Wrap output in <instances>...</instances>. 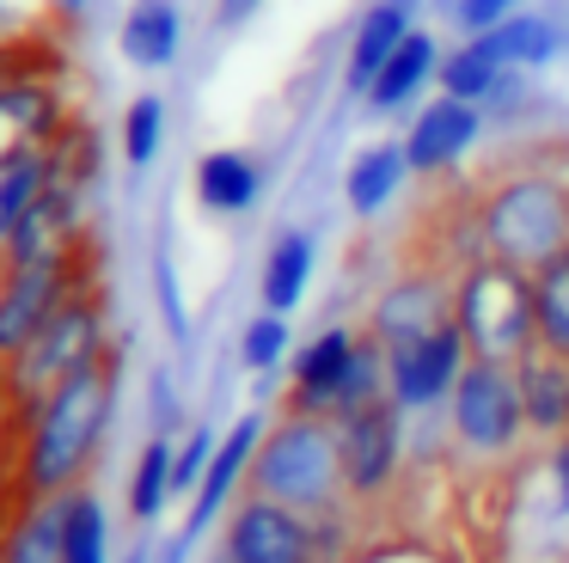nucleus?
<instances>
[{"mask_svg":"<svg viewBox=\"0 0 569 563\" xmlns=\"http://www.w3.org/2000/svg\"><path fill=\"white\" fill-rule=\"evenodd\" d=\"M117 392H123V349L111 343L99 362L68 374L38 411H26V428H19V490L31 502L68 496L87 477V465L99 460L104 435L117 423Z\"/></svg>","mask_w":569,"mask_h":563,"instance_id":"f257e3e1","label":"nucleus"},{"mask_svg":"<svg viewBox=\"0 0 569 563\" xmlns=\"http://www.w3.org/2000/svg\"><path fill=\"white\" fill-rule=\"evenodd\" d=\"M471 220L483 257L539 269L545 257L569 251V178L551 166H515L478 190Z\"/></svg>","mask_w":569,"mask_h":563,"instance_id":"f03ea898","label":"nucleus"},{"mask_svg":"<svg viewBox=\"0 0 569 563\" xmlns=\"http://www.w3.org/2000/svg\"><path fill=\"white\" fill-rule=\"evenodd\" d=\"M246 490H251V496L282 502V508H300V514L343 508L349 490H343L337 423H331V416H300V411L270 416L263 447H258V460H251V484Z\"/></svg>","mask_w":569,"mask_h":563,"instance_id":"7ed1b4c3","label":"nucleus"},{"mask_svg":"<svg viewBox=\"0 0 569 563\" xmlns=\"http://www.w3.org/2000/svg\"><path fill=\"white\" fill-rule=\"evenodd\" d=\"M104 349H111L104 294H99V288H80L74 300H68L62 313H56L50 325H43L38 337H31L26 349L13 355V362L0 367V398L13 404L19 416L38 411V404L50 398V392L62 386L68 374H80L87 362H99Z\"/></svg>","mask_w":569,"mask_h":563,"instance_id":"20e7f679","label":"nucleus"},{"mask_svg":"<svg viewBox=\"0 0 569 563\" xmlns=\"http://www.w3.org/2000/svg\"><path fill=\"white\" fill-rule=\"evenodd\" d=\"M453 318L466 330L471 355L483 362H520L539 343V313H532V269L478 257L453 276Z\"/></svg>","mask_w":569,"mask_h":563,"instance_id":"39448f33","label":"nucleus"},{"mask_svg":"<svg viewBox=\"0 0 569 563\" xmlns=\"http://www.w3.org/2000/svg\"><path fill=\"white\" fill-rule=\"evenodd\" d=\"M447 428H453V453H466V460L496 465V472L515 465L532 447L515 362H483V355H471L453 398H447Z\"/></svg>","mask_w":569,"mask_h":563,"instance_id":"423d86ee","label":"nucleus"},{"mask_svg":"<svg viewBox=\"0 0 569 563\" xmlns=\"http://www.w3.org/2000/svg\"><path fill=\"white\" fill-rule=\"evenodd\" d=\"M337 453H343V490L356 508H373L398 490L410 465V416L392 398H373L361 411L337 416Z\"/></svg>","mask_w":569,"mask_h":563,"instance_id":"0eeeda50","label":"nucleus"},{"mask_svg":"<svg viewBox=\"0 0 569 563\" xmlns=\"http://www.w3.org/2000/svg\"><path fill=\"white\" fill-rule=\"evenodd\" d=\"M74 294H80V245L50 251L38 264L0 269V367L13 362Z\"/></svg>","mask_w":569,"mask_h":563,"instance_id":"6e6552de","label":"nucleus"},{"mask_svg":"<svg viewBox=\"0 0 569 563\" xmlns=\"http://www.w3.org/2000/svg\"><path fill=\"white\" fill-rule=\"evenodd\" d=\"M466 362H471V343L459 330V318H447L429 337L386 349V392H392V404L405 416H435V411H447Z\"/></svg>","mask_w":569,"mask_h":563,"instance_id":"1a4fd4ad","label":"nucleus"},{"mask_svg":"<svg viewBox=\"0 0 569 563\" xmlns=\"http://www.w3.org/2000/svg\"><path fill=\"white\" fill-rule=\"evenodd\" d=\"M361 337L368 325H325L288 355V392H282V411H300V416H343L349 404V379H356V355H361Z\"/></svg>","mask_w":569,"mask_h":563,"instance_id":"9d476101","label":"nucleus"},{"mask_svg":"<svg viewBox=\"0 0 569 563\" xmlns=\"http://www.w3.org/2000/svg\"><path fill=\"white\" fill-rule=\"evenodd\" d=\"M221 557L227 563H325V551H319V533H312V514L246 490L221 521Z\"/></svg>","mask_w":569,"mask_h":563,"instance_id":"9b49d317","label":"nucleus"},{"mask_svg":"<svg viewBox=\"0 0 569 563\" xmlns=\"http://www.w3.org/2000/svg\"><path fill=\"white\" fill-rule=\"evenodd\" d=\"M447 318H453V269H447V264L398 269V276L373 294V306H368V330L386 343V349L429 337L435 325H447Z\"/></svg>","mask_w":569,"mask_h":563,"instance_id":"f8f14e48","label":"nucleus"},{"mask_svg":"<svg viewBox=\"0 0 569 563\" xmlns=\"http://www.w3.org/2000/svg\"><path fill=\"white\" fill-rule=\"evenodd\" d=\"M263 428H270V416H263V411H239L233 423L221 428V447H214V460H209V472H202L197 496L184 502V526H178L190 545H197L214 521H227V508L246 496L251 460H258V447H263Z\"/></svg>","mask_w":569,"mask_h":563,"instance_id":"ddd939ff","label":"nucleus"},{"mask_svg":"<svg viewBox=\"0 0 569 563\" xmlns=\"http://www.w3.org/2000/svg\"><path fill=\"white\" fill-rule=\"evenodd\" d=\"M483 129H490V117H483V105H466V98H422L417 110H410V129H405V154H410V171L417 178H447V171H459L471 159V147L483 141Z\"/></svg>","mask_w":569,"mask_h":563,"instance_id":"4468645a","label":"nucleus"},{"mask_svg":"<svg viewBox=\"0 0 569 563\" xmlns=\"http://www.w3.org/2000/svg\"><path fill=\"white\" fill-rule=\"evenodd\" d=\"M68 135V105L38 73H0V171L13 159L56 147Z\"/></svg>","mask_w":569,"mask_h":563,"instance_id":"2eb2a0df","label":"nucleus"},{"mask_svg":"<svg viewBox=\"0 0 569 563\" xmlns=\"http://www.w3.org/2000/svg\"><path fill=\"white\" fill-rule=\"evenodd\" d=\"M263 190H270V171H263V159L246 154V147H209V154L197 159V171H190L197 208L202 215H221V220L251 215V208L263 203Z\"/></svg>","mask_w":569,"mask_h":563,"instance_id":"dca6fc26","label":"nucleus"},{"mask_svg":"<svg viewBox=\"0 0 569 563\" xmlns=\"http://www.w3.org/2000/svg\"><path fill=\"white\" fill-rule=\"evenodd\" d=\"M441 56H447V43L429 31V24H417V31L392 49V61L373 73V86L361 92V105H368L373 117H405V110H417L422 92L435 86V73H441Z\"/></svg>","mask_w":569,"mask_h":563,"instance_id":"f3484780","label":"nucleus"},{"mask_svg":"<svg viewBox=\"0 0 569 563\" xmlns=\"http://www.w3.org/2000/svg\"><path fill=\"white\" fill-rule=\"evenodd\" d=\"M515 379H520V404H527L532 447L569 441V355L551 349V343H532L515 362Z\"/></svg>","mask_w":569,"mask_h":563,"instance_id":"a211bd4d","label":"nucleus"},{"mask_svg":"<svg viewBox=\"0 0 569 563\" xmlns=\"http://www.w3.org/2000/svg\"><path fill=\"white\" fill-rule=\"evenodd\" d=\"M417 7H422V0H373V7L356 19L349 49H343V92H349V98L368 92L373 73L392 61V49L405 43L410 31H417Z\"/></svg>","mask_w":569,"mask_h":563,"instance_id":"6ab92c4d","label":"nucleus"},{"mask_svg":"<svg viewBox=\"0 0 569 563\" xmlns=\"http://www.w3.org/2000/svg\"><path fill=\"white\" fill-rule=\"evenodd\" d=\"M117 56L136 73H166L184 56V7L178 0H129L117 19Z\"/></svg>","mask_w":569,"mask_h":563,"instance_id":"aec40b11","label":"nucleus"},{"mask_svg":"<svg viewBox=\"0 0 569 563\" xmlns=\"http://www.w3.org/2000/svg\"><path fill=\"white\" fill-rule=\"evenodd\" d=\"M312 276H319V239H312V227H282L258 264V306L288 318L295 306H307Z\"/></svg>","mask_w":569,"mask_h":563,"instance_id":"412c9836","label":"nucleus"},{"mask_svg":"<svg viewBox=\"0 0 569 563\" xmlns=\"http://www.w3.org/2000/svg\"><path fill=\"white\" fill-rule=\"evenodd\" d=\"M410 178H417V171H410L405 135H398V141L356 147V154H349V166H343V203H349V215H361V220L386 215V208L405 196Z\"/></svg>","mask_w":569,"mask_h":563,"instance_id":"4be33fe9","label":"nucleus"},{"mask_svg":"<svg viewBox=\"0 0 569 563\" xmlns=\"http://www.w3.org/2000/svg\"><path fill=\"white\" fill-rule=\"evenodd\" d=\"M478 49L496 61V68L539 73V68H551V61L563 56V24H557L551 12H539V7H520L515 19L478 31Z\"/></svg>","mask_w":569,"mask_h":563,"instance_id":"5701e85b","label":"nucleus"},{"mask_svg":"<svg viewBox=\"0 0 569 563\" xmlns=\"http://www.w3.org/2000/svg\"><path fill=\"white\" fill-rule=\"evenodd\" d=\"M172 460H178V435H148L129 465V490H123V508L136 526H153L166 508H172Z\"/></svg>","mask_w":569,"mask_h":563,"instance_id":"b1692460","label":"nucleus"},{"mask_svg":"<svg viewBox=\"0 0 569 563\" xmlns=\"http://www.w3.org/2000/svg\"><path fill=\"white\" fill-rule=\"evenodd\" d=\"M62 539H68V496H43L13 526L0 563H62Z\"/></svg>","mask_w":569,"mask_h":563,"instance_id":"393cba45","label":"nucleus"},{"mask_svg":"<svg viewBox=\"0 0 569 563\" xmlns=\"http://www.w3.org/2000/svg\"><path fill=\"white\" fill-rule=\"evenodd\" d=\"M62 563H111V514L99 490H68V539Z\"/></svg>","mask_w":569,"mask_h":563,"instance_id":"a878e982","label":"nucleus"},{"mask_svg":"<svg viewBox=\"0 0 569 563\" xmlns=\"http://www.w3.org/2000/svg\"><path fill=\"white\" fill-rule=\"evenodd\" d=\"M508 68H496L490 56L478 49V37H459L453 49L441 56V73H435V92L447 98H466V105H483V98L496 92V80H502Z\"/></svg>","mask_w":569,"mask_h":563,"instance_id":"bb28decb","label":"nucleus"},{"mask_svg":"<svg viewBox=\"0 0 569 563\" xmlns=\"http://www.w3.org/2000/svg\"><path fill=\"white\" fill-rule=\"evenodd\" d=\"M117 147H123L129 171H148L153 159L166 154V98L160 92H136L123 110V129H117Z\"/></svg>","mask_w":569,"mask_h":563,"instance_id":"cd10ccee","label":"nucleus"},{"mask_svg":"<svg viewBox=\"0 0 569 563\" xmlns=\"http://www.w3.org/2000/svg\"><path fill=\"white\" fill-rule=\"evenodd\" d=\"M532 313H539V343L569 355V251L532 269Z\"/></svg>","mask_w":569,"mask_h":563,"instance_id":"c85d7f7f","label":"nucleus"},{"mask_svg":"<svg viewBox=\"0 0 569 563\" xmlns=\"http://www.w3.org/2000/svg\"><path fill=\"white\" fill-rule=\"evenodd\" d=\"M288 355H295V330H288V318L258 306V313L239 325V367H246V374H276V367H288Z\"/></svg>","mask_w":569,"mask_h":563,"instance_id":"c756f323","label":"nucleus"},{"mask_svg":"<svg viewBox=\"0 0 569 563\" xmlns=\"http://www.w3.org/2000/svg\"><path fill=\"white\" fill-rule=\"evenodd\" d=\"M214 447H221V428H214V423H190L184 435H178V460H172V496L178 502L197 496V484H202V472H209Z\"/></svg>","mask_w":569,"mask_h":563,"instance_id":"7c9ffc66","label":"nucleus"},{"mask_svg":"<svg viewBox=\"0 0 569 563\" xmlns=\"http://www.w3.org/2000/svg\"><path fill=\"white\" fill-rule=\"evenodd\" d=\"M148 423H153V435H178V423H184V404H178V386L166 367L148 374Z\"/></svg>","mask_w":569,"mask_h":563,"instance_id":"2f4dec72","label":"nucleus"},{"mask_svg":"<svg viewBox=\"0 0 569 563\" xmlns=\"http://www.w3.org/2000/svg\"><path fill=\"white\" fill-rule=\"evenodd\" d=\"M520 7H527V0H453V31L478 37V31H490V24L515 19Z\"/></svg>","mask_w":569,"mask_h":563,"instance_id":"473e14b6","label":"nucleus"},{"mask_svg":"<svg viewBox=\"0 0 569 563\" xmlns=\"http://www.w3.org/2000/svg\"><path fill=\"white\" fill-rule=\"evenodd\" d=\"M153 288H160V313H166V325H172V337L184 343L190 337V318H184V300H178V269H172V257H153Z\"/></svg>","mask_w":569,"mask_h":563,"instance_id":"72a5a7b5","label":"nucleus"},{"mask_svg":"<svg viewBox=\"0 0 569 563\" xmlns=\"http://www.w3.org/2000/svg\"><path fill=\"white\" fill-rule=\"evenodd\" d=\"M349 563H447L441 551H422V545H368L356 551Z\"/></svg>","mask_w":569,"mask_h":563,"instance_id":"f704fd0d","label":"nucleus"},{"mask_svg":"<svg viewBox=\"0 0 569 563\" xmlns=\"http://www.w3.org/2000/svg\"><path fill=\"white\" fill-rule=\"evenodd\" d=\"M263 7H270V0H214V24H221V31H239V24H251Z\"/></svg>","mask_w":569,"mask_h":563,"instance_id":"c9c22d12","label":"nucleus"},{"mask_svg":"<svg viewBox=\"0 0 569 563\" xmlns=\"http://www.w3.org/2000/svg\"><path fill=\"white\" fill-rule=\"evenodd\" d=\"M56 12H68V19H80V12H92V0H50Z\"/></svg>","mask_w":569,"mask_h":563,"instance_id":"e433bc0d","label":"nucleus"},{"mask_svg":"<svg viewBox=\"0 0 569 563\" xmlns=\"http://www.w3.org/2000/svg\"><path fill=\"white\" fill-rule=\"evenodd\" d=\"M129 563H153V551H129Z\"/></svg>","mask_w":569,"mask_h":563,"instance_id":"4c0bfd02","label":"nucleus"},{"mask_svg":"<svg viewBox=\"0 0 569 563\" xmlns=\"http://www.w3.org/2000/svg\"><path fill=\"white\" fill-rule=\"evenodd\" d=\"M209 563H227V557H221V551H214V557H209Z\"/></svg>","mask_w":569,"mask_h":563,"instance_id":"58836bf2","label":"nucleus"}]
</instances>
